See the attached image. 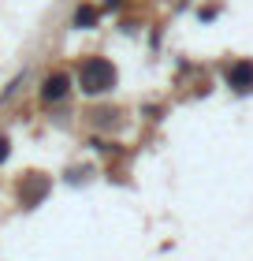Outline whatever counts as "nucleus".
Returning a JSON list of instances; mask_svg holds the SVG:
<instances>
[{"mask_svg":"<svg viewBox=\"0 0 253 261\" xmlns=\"http://www.w3.org/2000/svg\"><path fill=\"white\" fill-rule=\"evenodd\" d=\"M119 4H123V0H104V8H119Z\"/></svg>","mask_w":253,"mask_h":261,"instance_id":"7","label":"nucleus"},{"mask_svg":"<svg viewBox=\"0 0 253 261\" xmlns=\"http://www.w3.org/2000/svg\"><path fill=\"white\" fill-rule=\"evenodd\" d=\"M75 82H78L82 93H90V97H101V93L116 90L119 71H116L112 60H104V56H86V60L78 64V71H75Z\"/></svg>","mask_w":253,"mask_h":261,"instance_id":"1","label":"nucleus"},{"mask_svg":"<svg viewBox=\"0 0 253 261\" xmlns=\"http://www.w3.org/2000/svg\"><path fill=\"white\" fill-rule=\"evenodd\" d=\"M67 93H71V75H67V71H52V75L41 79V101L45 105L67 101Z\"/></svg>","mask_w":253,"mask_h":261,"instance_id":"3","label":"nucleus"},{"mask_svg":"<svg viewBox=\"0 0 253 261\" xmlns=\"http://www.w3.org/2000/svg\"><path fill=\"white\" fill-rule=\"evenodd\" d=\"M223 79H227V86H231L235 93H253V60H235V64H227Z\"/></svg>","mask_w":253,"mask_h":261,"instance_id":"4","label":"nucleus"},{"mask_svg":"<svg viewBox=\"0 0 253 261\" xmlns=\"http://www.w3.org/2000/svg\"><path fill=\"white\" fill-rule=\"evenodd\" d=\"M11 157V142H8V135H0V164H4Z\"/></svg>","mask_w":253,"mask_h":261,"instance_id":"6","label":"nucleus"},{"mask_svg":"<svg viewBox=\"0 0 253 261\" xmlns=\"http://www.w3.org/2000/svg\"><path fill=\"white\" fill-rule=\"evenodd\" d=\"M93 22H97V8H93V4H78V8H75V15H71V27L90 30Z\"/></svg>","mask_w":253,"mask_h":261,"instance_id":"5","label":"nucleus"},{"mask_svg":"<svg viewBox=\"0 0 253 261\" xmlns=\"http://www.w3.org/2000/svg\"><path fill=\"white\" fill-rule=\"evenodd\" d=\"M49 191H52V179H49V175H41V172H26L19 179V187H15L22 209H38L41 201L49 198Z\"/></svg>","mask_w":253,"mask_h":261,"instance_id":"2","label":"nucleus"}]
</instances>
